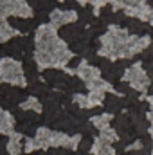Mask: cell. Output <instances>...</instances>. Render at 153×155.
I'll return each mask as SVG.
<instances>
[{
  "instance_id": "6da1fadb",
  "label": "cell",
  "mask_w": 153,
  "mask_h": 155,
  "mask_svg": "<svg viewBox=\"0 0 153 155\" xmlns=\"http://www.w3.org/2000/svg\"><path fill=\"white\" fill-rule=\"evenodd\" d=\"M0 83H9L18 88H27V79H25L22 61L13 58L0 60Z\"/></svg>"
},
{
  "instance_id": "7a4b0ae2",
  "label": "cell",
  "mask_w": 153,
  "mask_h": 155,
  "mask_svg": "<svg viewBox=\"0 0 153 155\" xmlns=\"http://www.w3.org/2000/svg\"><path fill=\"white\" fill-rule=\"evenodd\" d=\"M24 143H25V137L18 132L11 134L7 137V153L9 155H22L24 153Z\"/></svg>"
},
{
  "instance_id": "3957f363",
  "label": "cell",
  "mask_w": 153,
  "mask_h": 155,
  "mask_svg": "<svg viewBox=\"0 0 153 155\" xmlns=\"http://www.w3.org/2000/svg\"><path fill=\"white\" fill-rule=\"evenodd\" d=\"M18 36V33L11 27V24H9V20H5V22H0V43H9L13 38H16Z\"/></svg>"
},
{
  "instance_id": "277c9868",
  "label": "cell",
  "mask_w": 153,
  "mask_h": 155,
  "mask_svg": "<svg viewBox=\"0 0 153 155\" xmlns=\"http://www.w3.org/2000/svg\"><path fill=\"white\" fill-rule=\"evenodd\" d=\"M124 101L122 99H117L115 96H106L105 97V103H103V108L110 114H119V110L122 108Z\"/></svg>"
},
{
  "instance_id": "5b68a950",
  "label": "cell",
  "mask_w": 153,
  "mask_h": 155,
  "mask_svg": "<svg viewBox=\"0 0 153 155\" xmlns=\"http://www.w3.org/2000/svg\"><path fill=\"white\" fill-rule=\"evenodd\" d=\"M77 74H79L77 78H81L86 85L92 83L94 79H97V71H96L92 65H81V69L77 71Z\"/></svg>"
},
{
  "instance_id": "8992f818",
  "label": "cell",
  "mask_w": 153,
  "mask_h": 155,
  "mask_svg": "<svg viewBox=\"0 0 153 155\" xmlns=\"http://www.w3.org/2000/svg\"><path fill=\"white\" fill-rule=\"evenodd\" d=\"M25 112H41L43 110V105H41V101H40L38 97H34V96H29L22 105H20Z\"/></svg>"
},
{
  "instance_id": "52a82bcc",
  "label": "cell",
  "mask_w": 153,
  "mask_h": 155,
  "mask_svg": "<svg viewBox=\"0 0 153 155\" xmlns=\"http://www.w3.org/2000/svg\"><path fill=\"white\" fill-rule=\"evenodd\" d=\"M77 22L83 25V24H94L96 18H94V13H92V7H83L77 11Z\"/></svg>"
},
{
  "instance_id": "ba28073f",
  "label": "cell",
  "mask_w": 153,
  "mask_h": 155,
  "mask_svg": "<svg viewBox=\"0 0 153 155\" xmlns=\"http://www.w3.org/2000/svg\"><path fill=\"white\" fill-rule=\"evenodd\" d=\"M94 150H96V155H110L112 152V148L108 146V143H105V141H97L96 143V146H94Z\"/></svg>"
},
{
  "instance_id": "9c48e42d",
  "label": "cell",
  "mask_w": 153,
  "mask_h": 155,
  "mask_svg": "<svg viewBox=\"0 0 153 155\" xmlns=\"http://www.w3.org/2000/svg\"><path fill=\"white\" fill-rule=\"evenodd\" d=\"M92 146H94V139H92V137H83L81 143H79V146H77V152L88 153V150H90Z\"/></svg>"
},
{
  "instance_id": "30bf717a",
  "label": "cell",
  "mask_w": 153,
  "mask_h": 155,
  "mask_svg": "<svg viewBox=\"0 0 153 155\" xmlns=\"http://www.w3.org/2000/svg\"><path fill=\"white\" fill-rule=\"evenodd\" d=\"M110 119H108V116H97V117H94L92 119V124L96 126V128H101V130H105L110 123H108Z\"/></svg>"
},
{
  "instance_id": "8fae6325",
  "label": "cell",
  "mask_w": 153,
  "mask_h": 155,
  "mask_svg": "<svg viewBox=\"0 0 153 155\" xmlns=\"http://www.w3.org/2000/svg\"><path fill=\"white\" fill-rule=\"evenodd\" d=\"M49 155H70V152L67 148H50Z\"/></svg>"
},
{
  "instance_id": "7c38bea8",
  "label": "cell",
  "mask_w": 153,
  "mask_h": 155,
  "mask_svg": "<svg viewBox=\"0 0 153 155\" xmlns=\"http://www.w3.org/2000/svg\"><path fill=\"white\" fill-rule=\"evenodd\" d=\"M142 144H144V150H151V139L148 135L142 137Z\"/></svg>"
},
{
  "instance_id": "4fadbf2b",
  "label": "cell",
  "mask_w": 153,
  "mask_h": 155,
  "mask_svg": "<svg viewBox=\"0 0 153 155\" xmlns=\"http://www.w3.org/2000/svg\"><path fill=\"white\" fill-rule=\"evenodd\" d=\"M31 155H49L47 152H43V150H40V152H34V153H31Z\"/></svg>"
}]
</instances>
